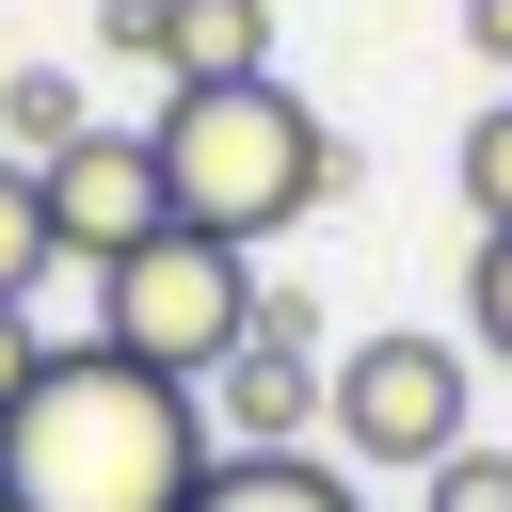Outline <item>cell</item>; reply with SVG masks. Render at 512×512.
I'll use <instances>...</instances> for the list:
<instances>
[{
	"instance_id": "1",
	"label": "cell",
	"mask_w": 512,
	"mask_h": 512,
	"mask_svg": "<svg viewBox=\"0 0 512 512\" xmlns=\"http://www.w3.org/2000/svg\"><path fill=\"white\" fill-rule=\"evenodd\" d=\"M208 448H224V432H208L192 384H160V368H128L112 336H80V352H48L32 400L0 416V512H192Z\"/></svg>"
},
{
	"instance_id": "2",
	"label": "cell",
	"mask_w": 512,
	"mask_h": 512,
	"mask_svg": "<svg viewBox=\"0 0 512 512\" xmlns=\"http://www.w3.org/2000/svg\"><path fill=\"white\" fill-rule=\"evenodd\" d=\"M160 208L192 224V240H224V256H256V240H288L320 192H336V128L288 96V80H192V96H160Z\"/></svg>"
},
{
	"instance_id": "3",
	"label": "cell",
	"mask_w": 512,
	"mask_h": 512,
	"mask_svg": "<svg viewBox=\"0 0 512 512\" xmlns=\"http://www.w3.org/2000/svg\"><path fill=\"white\" fill-rule=\"evenodd\" d=\"M464 416H480V352H464V336L384 320V336H352V352L320 368V432H336L352 480H432L448 448H480Z\"/></svg>"
},
{
	"instance_id": "4",
	"label": "cell",
	"mask_w": 512,
	"mask_h": 512,
	"mask_svg": "<svg viewBox=\"0 0 512 512\" xmlns=\"http://www.w3.org/2000/svg\"><path fill=\"white\" fill-rule=\"evenodd\" d=\"M96 336H112L128 368H160V384H208V368L256 336V256L160 224V240H128V256L96 272Z\"/></svg>"
},
{
	"instance_id": "5",
	"label": "cell",
	"mask_w": 512,
	"mask_h": 512,
	"mask_svg": "<svg viewBox=\"0 0 512 512\" xmlns=\"http://www.w3.org/2000/svg\"><path fill=\"white\" fill-rule=\"evenodd\" d=\"M32 176H48V240H64L80 272H112L128 240H160V224H176V208H160V144H144V128H80V144H48Z\"/></svg>"
},
{
	"instance_id": "6",
	"label": "cell",
	"mask_w": 512,
	"mask_h": 512,
	"mask_svg": "<svg viewBox=\"0 0 512 512\" xmlns=\"http://www.w3.org/2000/svg\"><path fill=\"white\" fill-rule=\"evenodd\" d=\"M96 48L144 64L160 96H192V80H272V0H96Z\"/></svg>"
},
{
	"instance_id": "7",
	"label": "cell",
	"mask_w": 512,
	"mask_h": 512,
	"mask_svg": "<svg viewBox=\"0 0 512 512\" xmlns=\"http://www.w3.org/2000/svg\"><path fill=\"white\" fill-rule=\"evenodd\" d=\"M192 400H208L224 448H304V432H320V368H304V352H224Z\"/></svg>"
},
{
	"instance_id": "8",
	"label": "cell",
	"mask_w": 512,
	"mask_h": 512,
	"mask_svg": "<svg viewBox=\"0 0 512 512\" xmlns=\"http://www.w3.org/2000/svg\"><path fill=\"white\" fill-rule=\"evenodd\" d=\"M192 512H368V480L336 448H208Z\"/></svg>"
},
{
	"instance_id": "9",
	"label": "cell",
	"mask_w": 512,
	"mask_h": 512,
	"mask_svg": "<svg viewBox=\"0 0 512 512\" xmlns=\"http://www.w3.org/2000/svg\"><path fill=\"white\" fill-rule=\"evenodd\" d=\"M48 272H64V240H48V176L0 144V304H32Z\"/></svg>"
},
{
	"instance_id": "10",
	"label": "cell",
	"mask_w": 512,
	"mask_h": 512,
	"mask_svg": "<svg viewBox=\"0 0 512 512\" xmlns=\"http://www.w3.org/2000/svg\"><path fill=\"white\" fill-rule=\"evenodd\" d=\"M0 144H16V160L80 144V80H64V64H16V80H0Z\"/></svg>"
},
{
	"instance_id": "11",
	"label": "cell",
	"mask_w": 512,
	"mask_h": 512,
	"mask_svg": "<svg viewBox=\"0 0 512 512\" xmlns=\"http://www.w3.org/2000/svg\"><path fill=\"white\" fill-rule=\"evenodd\" d=\"M448 176H464V224H480V240H512V96L448 144Z\"/></svg>"
},
{
	"instance_id": "12",
	"label": "cell",
	"mask_w": 512,
	"mask_h": 512,
	"mask_svg": "<svg viewBox=\"0 0 512 512\" xmlns=\"http://www.w3.org/2000/svg\"><path fill=\"white\" fill-rule=\"evenodd\" d=\"M464 352H480V368H512V240H480V256H464Z\"/></svg>"
},
{
	"instance_id": "13",
	"label": "cell",
	"mask_w": 512,
	"mask_h": 512,
	"mask_svg": "<svg viewBox=\"0 0 512 512\" xmlns=\"http://www.w3.org/2000/svg\"><path fill=\"white\" fill-rule=\"evenodd\" d=\"M432 512H512V448H448L432 464Z\"/></svg>"
},
{
	"instance_id": "14",
	"label": "cell",
	"mask_w": 512,
	"mask_h": 512,
	"mask_svg": "<svg viewBox=\"0 0 512 512\" xmlns=\"http://www.w3.org/2000/svg\"><path fill=\"white\" fill-rule=\"evenodd\" d=\"M240 352H304V368H320V304H304V288H256V336H240Z\"/></svg>"
},
{
	"instance_id": "15",
	"label": "cell",
	"mask_w": 512,
	"mask_h": 512,
	"mask_svg": "<svg viewBox=\"0 0 512 512\" xmlns=\"http://www.w3.org/2000/svg\"><path fill=\"white\" fill-rule=\"evenodd\" d=\"M32 368H48V336H32V304H0V416L32 400Z\"/></svg>"
},
{
	"instance_id": "16",
	"label": "cell",
	"mask_w": 512,
	"mask_h": 512,
	"mask_svg": "<svg viewBox=\"0 0 512 512\" xmlns=\"http://www.w3.org/2000/svg\"><path fill=\"white\" fill-rule=\"evenodd\" d=\"M464 48H480V64H512V0H464Z\"/></svg>"
}]
</instances>
